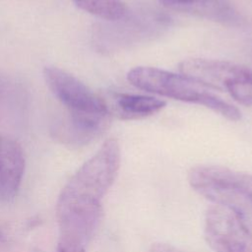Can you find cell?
<instances>
[{
  "label": "cell",
  "instance_id": "3957f363",
  "mask_svg": "<svg viewBox=\"0 0 252 252\" xmlns=\"http://www.w3.org/2000/svg\"><path fill=\"white\" fill-rule=\"evenodd\" d=\"M188 183L198 194L217 204L239 198L252 207V174L217 164H199L188 172Z\"/></svg>",
  "mask_w": 252,
  "mask_h": 252
},
{
  "label": "cell",
  "instance_id": "8fae6325",
  "mask_svg": "<svg viewBox=\"0 0 252 252\" xmlns=\"http://www.w3.org/2000/svg\"><path fill=\"white\" fill-rule=\"evenodd\" d=\"M226 92L238 103L252 106V75L233 83Z\"/></svg>",
  "mask_w": 252,
  "mask_h": 252
},
{
  "label": "cell",
  "instance_id": "5b68a950",
  "mask_svg": "<svg viewBox=\"0 0 252 252\" xmlns=\"http://www.w3.org/2000/svg\"><path fill=\"white\" fill-rule=\"evenodd\" d=\"M43 77L53 94L69 113L110 115L104 99L72 74L54 66L45 67Z\"/></svg>",
  "mask_w": 252,
  "mask_h": 252
},
{
  "label": "cell",
  "instance_id": "52a82bcc",
  "mask_svg": "<svg viewBox=\"0 0 252 252\" xmlns=\"http://www.w3.org/2000/svg\"><path fill=\"white\" fill-rule=\"evenodd\" d=\"M25 157L21 145L9 137H0V197L13 199L21 186Z\"/></svg>",
  "mask_w": 252,
  "mask_h": 252
},
{
  "label": "cell",
  "instance_id": "30bf717a",
  "mask_svg": "<svg viewBox=\"0 0 252 252\" xmlns=\"http://www.w3.org/2000/svg\"><path fill=\"white\" fill-rule=\"evenodd\" d=\"M82 10L106 21H119L127 14V7L121 0H73Z\"/></svg>",
  "mask_w": 252,
  "mask_h": 252
},
{
  "label": "cell",
  "instance_id": "8992f818",
  "mask_svg": "<svg viewBox=\"0 0 252 252\" xmlns=\"http://www.w3.org/2000/svg\"><path fill=\"white\" fill-rule=\"evenodd\" d=\"M180 74L212 89L226 91L233 83L252 75V71L236 63L206 58H189L179 63Z\"/></svg>",
  "mask_w": 252,
  "mask_h": 252
},
{
  "label": "cell",
  "instance_id": "ba28073f",
  "mask_svg": "<svg viewBox=\"0 0 252 252\" xmlns=\"http://www.w3.org/2000/svg\"><path fill=\"white\" fill-rule=\"evenodd\" d=\"M105 101V100H104ZM109 114L122 120H139L159 112L166 102L163 99L129 93H111L105 101Z\"/></svg>",
  "mask_w": 252,
  "mask_h": 252
},
{
  "label": "cell",
  "instance_id": "277c9868",
  "mask_svg": "<svg viewBox=\"0 0 252 252\" xmlns=\"http://www.w3.org/2000/svg\"><path fill=\"white\" fill-rule=\"evenodd\" d=\"M204 236L214 252H252V233L242 212L230 205L214 203L208 208Z\"/></svg>",
  "mask_w": 252,
  "mask_h": 252
},
{
  "label": "cell",
  "instance_id": "7c38bea8",
  "mask_svg": "<svg viewBox=\"0 0 252 252\" xmlns=\"http://www.w3.org/2000/svg\"><path fill=\"white\" fill-rule=\"evenodd\" d=\"M57 252H85V248L84 244L80 242L61 238L57 246Z\"/></svg>",
  "mask_w": 252,
  "mask_h": 252
},
{
  "label": "cell",
  "instance_id": "4fadbf2b",
  "mask_svg": "<svg viewBox=\"0 0 252 252\" xmlns=\"http://www.w3.org/2000/svg\"><path fill=\"white\" fill-rule=\"evenodd\" d=\"M149 252H184V251L168 243L156 242L152 244Z\"/></svg>",
  "mask_w": 252,
  "mask_h": 252
},
{
  "label": "cell",
  "instance_id": "6da1fadb",
  "mask_svg": "<svg viewBox=\"0 0 252 252\" xmlns=\"http://www.w3.org/2000/svg\"><path fill=\"white\" fill-rule=\"evenodd\" d=\"M120 163L119 142L109 138L70 178L56 207L61 238L84 244L91 236L101 216V200L114 183Z\"/></svg>",
  "mask_w": 252,
  "mask_h": 252
},
{
  "label": "cell",
  "instance_id": "7a4b0ae2",
  "mask_svg": "<svg viewBox=\"0 0 252 252\" xmlns=\"http://www.w3.org/2000/svg\"><path fill=\"white\" fill-rule=\"evenodd\" d=\"M128 82L134 87L161 96L203 105L230 121L241 118L237 107L212 92V89L182 75L163 69L138 66L127 73Z\"/></svg>",
  "mask_w": 252,
  "mask_h": 252
},
{
  "label": "cell",
  "instance_id": "9c48e42d",
  "mask_svg": "<svg viewBox=\"0 0 252 252\" xmlns=\"http://www.w3.org/2000/svg\"><path fill=\"white\" fill-rule=\"evenodd\" d=\"M159 3L171 10L187 12L222 24L236 25L240 17L226 0H159Z\"/></svg>",
  "mask_w": 252,
  "mask_h": 252
}]
</instances>
